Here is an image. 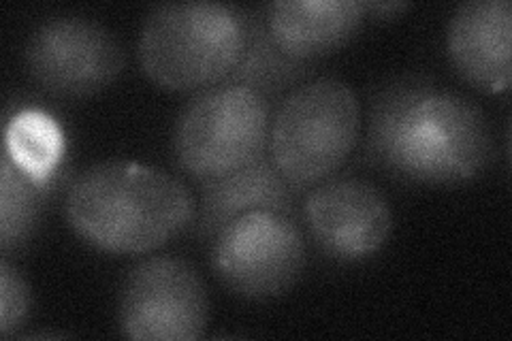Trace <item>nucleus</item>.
I'll return each mask as SVG.
<instances>
[{
    "instance_id": "1",
    "label": "nucleus",
    "mask_w": 512,
    "mask_h": 341,
    "mask_svg": "<svg viewBox=\"0 0 512 341\" xmlns=\"http://www.w3.org/2000/svg\"><path fill=\"white\" fill-rule=\"evenodd\" d=\"M367 156L406 182L461 184L487 169L493 135L466 96L402 77L374 94Z\"/></svg>"
},
{
    "instance_id": "15",
    "label": "nucleus",
    "mask_w": 512,
    "mask_h": 341,
    "mask_svg": "<svg viewBox=\"0 0 512 341\" xmlns=\"http://www.w3.org/2000/svg\"><path fill=\"white\" fill-rule=\"evenodd\" d=\"M50 188L30 180L13 162L0 160V248H22L37 231Z\"/></svg>"
},
{
    "instance_id": "14",
    "label": "nucleus",
    "mask_w": 512,
    "mask_h": 341,
    "mask_svg": "<svg viewBox=\"0 0 512 341\" xmlns=\"http://www.w3.org/2000/svg\"><path fill=\"white\" fill-rule=\"evenodd\" d=\"M308 64L288 56L282 47L271 37L265 22V13L248 9V28H246V45L239 56L233 73L224 84L246 86L263 94L269 101L271 96H278L288 86L297 84L299 79L308 75Z\"/></svg>"
},
{
    "instance_id": "9",
    "label": "nucleus",
    "mask_w": 512,
    "mask_h": 341,
    "mask_svg": "<svg viewBox=\"0 0 512 341\" xmlns=\"http://www.w3.org/2000/svg\"><path fill=\"white\" fill-rule=\"evenodd\" d=\"M303 218L316 246L344 263L376 254L393 229L389 201L374 184L357 177L316 184L303 201Z\"/></svg>"
},
{
    "instance_id": "4",
    "label": "nucleus",
    "mask_w": 512,
    "mask_h": 341,
    "mask_svg": "<svg viewBox=\"0 0 512 341\" xmlns=\"http://www.w3.org/2000/svg\"><path fill=\"white\" fill-rule=\"evenodd\" d=\"M357 94L338 77L297 86L269 126V156L297 190L316 186L342 167L359 137Z\"/></svg>"
},
{
    "instance_id": "10",
    "label": "nucleus",
    "mask_w": 512,
    "mask_h": 341,
    "mask_svg": "<svg viewBox=\"0 0 512 341\" xmlns=\"http://www.w3.org/2000/svg\"><path fill=\"white\" fill-rule=\"evenodd\" d=\"M446 50L457 73L485 92H504L512 79L510 0H468L455 9Z\"/></svg>"
},
{
    "instance_id": "16",
    "label": "nucleus",
    "mask_w": 512,
    "mask_h": 341,
    "mask_svg": "<svg viewBox=\"0 0 512 341\" xmlns=\"http://www.w3.org/2000/svg\"><path fill=\"white\" fill-rule=\"evenodd\" d=\"M30 314V290L22 273L7 258L0 263V335L20 331Z\"/></svg>"
},
{
    "instance_id": "8",
    "label": "nucleus",
    "mask_w": 512,
    "mask_h": 341,
    "mask_svg": "<svg viewBox=\"0 0 512 341\" xmlns=\"http://www.w3.org/2000/svg\"><path fill=\"white\" fill-rule=\"evenodd\" d=\"M30 77L60 96H88L114 84L124 50L111 30L90 18L60 15L32 32L24 50Z\"/></svg>"
},
{
    "instance_id": "5",
    "label": "nucleus",
    "mask_w": 512,
    "mask_h": 341,
    "mask_svg": "<svg viewBox=\"0 0 512 341\" xmlns=\"http://www.w3.org/2000/svg\"><path fill=\"white\" fill-rule=\"evenodd\" d=\"M267 143L269 101L237 84L201 90L173 131L175 158L199 184L246 167L267 152Z\"/></svg>"
},
{
    "instance_id": "2",
    "label": "nucleus",
    "mask_w": 512,
    "mask_h": 341,
    "mask_svg": "<svg viewBox=\"0 0 512 341\" xmlns=\"http://www.w3.org/2000/svg\"><path fill=\"white\" fill-rule=\"evenodd\" d=\"M64 209L73 231L90 246L111 254H143L188 229L197 203L163 169L109 160L75 177Z\"/></svg>"
},
{
    "instance_id": "7",
    "label": "nucleus",
    "mask_w": 512,
    "mask_h": 341,
    "mask_svg": "<svg viewBox=\"0 0 512 341\" xmlns=\"http://www.w3.org/2000/svg\"><path fill=\"white\" fill-rule=\"evenodd\" d=\"M120 329L139 341H195L210 316L201 275L184 258L152 256L120 288Z\"/></svg>"
},
{
    "instance_id": "17",
    "label": "nucleus",
    "mask_w": 512,
    "mask_h": 341,
    "mask_svg": "<svg viewBox=\"0 0 512 341\" xmlns=\"http://www.w3.org/2000/svg\"><path fill=\"white\" fill-rule=\"evenodd\" d=\"M367 11H372L376 15H380V18H387V15H395L399 11H406L410 7V3H365Z\"/></svg>"
},
{
    "instance_id": "12",
    "label": "nucleus",
    "mask_w": 512,
    "mask_h": 341,
    "mask_svg": "<svg viewBox=\"0 0 512 341\" xmlns=\"http://www.w3.org/2000/svg\"><path fill=\"white\" fill-rule=\"evenodd\" d=\"M271 37L297 60L310 62L344 45L361 28V0H278L263 7Z\"/></svg>"
},
{
    "instance_id": "3",
    "label": "nucleus",
    "mask_w": 512,
    "mask_h": 341,
    "mask_svg": "<svg viewBox=\"0 0 512 341\" xmlns=\"http://www.w3.org/2000/svg\"><path fill=\"white\" fill-rule=\"evenodd\" d=\"M248 9L222 3H163L143 20L141 69L173 92L224 84L246 45Z\"/></svg>"
},
{
    "instance_id": "11",
    "label": "nucleus",
    "mask_w": 512,
    "mask_h": 341,
    "mask_svg": "<svg viewBox=\"0 0 512 341\" xmlns=\"http://www.w3.org/2000/svg\"><path fill=\"white\" fill-rule=\"evenodd\" d=\"M297 188L286 180L269 152L256 156L246 167L229 175L201 182L197 203L195 235L203 241H214L224 226L250 211L269 209L295 216Z\"/></svg>"
},
{
    "instance_id": "6",
    "label": "nucleus",
    "mask_w": 512,
    "mask_h": 341,
    "mask_svg": "<svg viewBox=\"0 0 512 341\" xmlns=\"http://www.w3.org/2000/svg\"><path fill=\"white\" fill-rule=\"evenodd\" d=\"M212 267L237 295L278 297L306 267V237L293 216L269 209L250 211L214 237Z\"/></svg>"
},
{
    "instance_id": "13",
    "label": "nucleus",
    "mask_w": 512,
    "mask_h": 341,
    "mask_svg": "<svg viewBox=\"0 0 512 341\" xmlns=\"http://www.w3.org/2000/svg\"><path fill=\"white\" fill-rule=\"evenodd\" d=\"M64 152H67V139L52 113L26 107L7 118L3 156L30 180L52 188Z\"/></svg>"
}]
</instances>
